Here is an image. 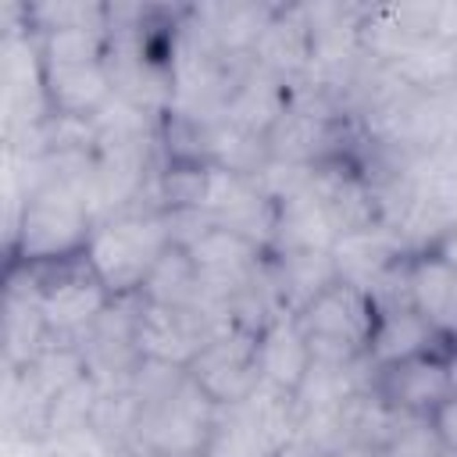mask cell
Here are the masks:
<instances>
[{"label": "cell", "instance_id": "6da1fadb", "mask_svg": "<svg viewBox=\"0 0 457 457\" xmlns=\"http://www.w3.org/2000/svg\"><path fill=\"white\" fill-rule=\"evenodd\" d=\"M175 246L168 211H121L96 221L82 261L111 296H139L157 261Z\"/></svg>", "mask_w": 457, "mask_h": 457}, {"label": "cell", "instance_id": "7a4b0ae2", "mask_svg": "<svg viewBox=\"0 0 457 457\" xmlns=\"http://www.w3.org/2000/svg\"><path fill=\"white\" fill-rule=\"evenodd\" d=\"M93 214L68 179L50 175L46 182L25 196L18 228H14V250L21 264H64L68 257H79L89 243Z\"/></svg>", "mask_w": 457, "mask_h": 457}, {"label": "cell", "instance_id": "3957f363", "mask_svg": "<svg viewBox=\"0 0 457 457\" xmlns=\"http://www.w3.org/2000/svg\"><path fill=\"white\" fill-rule=\"evenodd\" d=\"M218 403L186 375L168 396L143 407L136 428V450L157 457H204L218 425Z\"/></svg>", "mask_w": 457, "mask_h": 457}, {"label": "cell", "instance_id": "277c9868", "mask_svg": "<svg viewBox=\"0 0 457 457\" xmlns=\"http://www.w3.org/2000/svg\"><path fill=\"white\" fill-rule=\"evenodd\" d=\"M193 264H196V275H200V286H204V296L200 300H218V303H228L246 293L250 286H257L268 271V246L239 236V232H228V228H204L193 243H186Z\"/></svg>", "mask_w": 457, "mask_h": 457}, {"label": "cell", "instance_id": "5b68a950", "mask_svg": "<svg viewBox=\"0 0 457 457\" xmlns=\"http://www.w3.org/2000/svg\"><path fill=\"white\" fill-rule=\"evenodd\" d=\"M189 375H193V382L218 407L243 403L261 386V371H257V332H250V328H228V332L214 336L200 350V357L189 364Z\"/></svg>", "mask_w": 457, "mask_h": 457}, {"label": "cell", "instance_id": "8992f818", "mask_svg": "<svg viewBox=\"0 0 457 457\" xmlns=\"http://www.w3.org/2000/svg\"><path fill=\"white\" fill-rule=\"evenodd\" d=\"M36 289H39L43 321H46L50 336L61 343H79L114 300L104 289V282L89 271L86 261L79 268H57V275Z\"/></svg>", "mask_w": 457, "mask_h": 457}, {"label": "cell", "instance_id": "52a82bcc", "mask_svg": "<svg viewBox=\"0 0 457 457\" xmlns=\"http://www.w3.org/2000/svg\"><path fill=\"white\" fill-rule=\"evenodd\" d=\"M214 339L211 321L196 307H164V303H139L136 318V350L146 361H164L189 368L200 350Z\"/></svg>", "mask_w": 457, "mask_h": 457}, {"label": "cell", "instance_id": "ba28073f", "mask_svg": "<svg viewBox=\"0 0 457 457\" xmlns=\"http://www.w3.org/2000/svg\"><path fill=\"white\" fill-rule=\"evenodd\" d=\"M375 303L364 289L357 286H346V282H336L328 286L318 300H311L296 321L303 328L307 339H336L350 350H361L368 353V339H371V328H375Z\"/></svg>", "mask_w": 457, "mask_h": 457}, {"label": "cell", "instance_id": "9c48e42d", "mask_svg": "<svg viewBox=\"0 0 457 457\" xmlns=\"http://www.w3.org/2000/svg\"><path fill=\"white\" fill-rule=\"evenodd\" d=\"M375 393L414 418H432L450 396H453V382H450V357L443 353H421L389 368H378V382Z\"/></svg>", "mask_w": 457, "mask_h": 457}, {"label": "cell", "instance_id": "30bf717a", "mask_svg": "<svg viewBox=\"0 0 457 457\" xmlns=\"http://www.w3.org/2000/svg\"><path fill=\"white\" fill-rule=\"evenodd\" d=\"M400 257H407L400 236L393 225L378 221L371 228H361V232H343L332 246V264H336V275L339 282L346 286H357V289H371L375 278L393 268Z\"/></svg>", "mask_w": 457, "mask_h": 457}, {"label": "cell", "instance_id": "8fae6325", "mask_svg": "<svg viewBox=\"0 0 457 457\" xmlns=\"http://www.w3.org/2000/svg\"><path fill=\"white\" fill-rule=\"evenodd\" d=\"M311 368V346L307 336L296 321V314H275L271 321L261 325L257 332V371L261 382L282 389V393H296V386L303 382Z\"/></svg>", "mask_w": 457, "mask_h": 457}, {"label": "cell", "instance_id": "7c38bea8", "mask_svg": "<svg viewBox=\"0 0 457 457\" xmlns=\"http://www.w3.org/2000/svg\"><path fill=\"white\" fill-rule=\"evenodd\" d=\"M439 343H443V332L414 307L378 311L371 339H368V357L378 368H389V364H400L421 353H439Z\"/></svg>", "mask_w": 457, "mask_h": 457}, {"label": "cell", "instance_id": "4fadbf2b", "mask_svg": "<svg viewBox=\"0 0 457 457\" xmlns=\"http://www.w3.org/2000/svg\"><path fill=\"white\" fill-rule=\"evenodd\" d=\"M253 68L275 75V79H293L311 68V25L300 7H278L275 18L268 21L264 36L250 50Z\"/></svg>", "mask_w": 457, "mask_h": 457}, {"label": "cell", "instance_id": "5bb4252c", "mask_svg": "<svg viewBox=\"0 0 457 457\" xmlns=\"http://www.w3.org/2000/svg\"><path fill=\"white\" fill-rule=\"evenodd\" d=\"M386 71L403 89H411V93H439V89H446V86L457 82L453 50H450V43H443L436 36L403 39L386 57Z\"/></svg>", "mask_w": 457, "mask_h": 457}, {"label": "cell", "instance_id": "9a60e30c", "mask_svg": "<svg viewBox=\"0 0 457 457\" xmlns=\"http://www.w3.org/2000/svg\"><path fill=\"white\" fill-rule=\"evenodd\" d=\"M46 82V100L50 111L61 118H79L89 121L111 96V75L104 64H82V68H43Z\"/></svg>", "mask_w": 457, "mask_h": 457}, {"label": "cell", "instance_id": "2e32d148", "mask_svg": "<svg viewBox=\"0 0 457 457\" xmlns=\"http://www.w3.org/2000/svg\"><path fill=\"white\" fill-rule=\"evenodd\" d=\"M289 89L282 79L261 71V68H250L243 79L232 82V93H228V104H225V118L253 136H268V129L282 118V111L289 107Z\"/></svg>", "mask_w": 457, "mask_h": 457}, {"label": "cell", "instance_id": "e0dca14e", "mask_svg": "<svg viewBox=\"0 0 457 457\" xmlns=\"http://www.w3.org/2000/svg\"><path fill=\"white\" fill-rule=\"evenodd\" d=\"M336 239L339 232L318 196H296L278 204L275 236H271L275 253H332Z\"/></svg>", "mask_w": 457, "mask_h": 457}, {"label": "cell", "instance_id": "ac0fdd59", "mask_svg": "<svg viewBox=\"0 0 457 457\" xmlns=\"http://www.w3.org/2000/svg\"><path fill=\"white\" fill-rule=\"evenodd\" d=\"M336 264L332 253H275L271 261V286L278 311L300 314L311 300H318L328 286H336Z\"/></svg>", "mask_w": 457, "mask_h": 457}, {"label": "cell", "instance_id": "d6986e66", "mask_svg": "<svg viewBox=\"0 0 457 457\" xmlns=\"http://www.w3.org/2000/svg\"><path fill=\"white\" fill-rule=\"evenodd\" d=\"M325 143H328V118L314 111V104H303L296 96L264 136V146L271 157L303 161V164H321Z\"/></svg>", "mask_w": 457, "mask_h": 457}, {"label": "cell", "instance_id": "ffe728a7", "mask_svg": "<svg viewBox=\"0 0 457 457\" xmlns=\"http://www.w3.org/2000/svg\"><path fill=\"white\" fill-rule=\"evenodd\" d=\"M50 328L39 311V289H18L7 282V300H4V353L7 368H29L43 346L50 343Z\"/></svg>", "mask_w": 457, "mask_h": 457}, {"label": "cell", "instance_id": "44dd1931", "mask_svg": "<svg viewBox=\"0 0 457 457\" xmlns=\"http://www.w3.org/2000/svg\"><path fill=\"white\" fill-rule=\"evenodd\" d=\"M275 11L278 7H264V4H214V7H200L196 18L221 57H228V54L250 57V50L264 36Z\"/></svg>", "mask_w": 457, "mask_h": 457}, {"label": "cell", "instance_id": "7402d4cb", "mask_svg": "<svg viewBox=\"0 0 457 457\" xmlns=\"http://www.w3.org/2000/svg\"><path fill=\"white\" fill-rule=\"evenodd\" d=\"M200 157H204V164L253 179L257 168L268 161V146H264V136H253V132L232 125L228 118H218L200 129Z\"/></svg>", "mask_w": 457, "mask_h": 457}, {"label": "cell", "instance_id": "603a6c76", "mask_svg": "<svg viewBox=\"0 0 457 457\" xmlns=\"http://www.w3.org/2000/svg\"><path fill=\"white\" fill-rule=\"evenodd\" d=\"M139 296L146 303H164V307H196L200 296H204V286H200V275H196V264H193L189 250L175 243L157 261V268L143 282Z\"/></svg>", "mask_w": 457, "mask_h": 457}, {"label": "cell", "instance_id": "cb8c5ba5", "mask_svg": "<svg viewBox=\"0 0 457 457\" xmlns=\"http://www.w3.org/2000/svg\"><path fill=\"white\" fill-rule=\"evenodd\" d=\"M457 293V271L436 257V253H418L411 261V303L418 314H425L439 332L446 321V311Z\"/></svg>", "mask_w": 457, "mask_h": 457}, {"label": "cell", "instance_id": "d4e9b609", "mask_svg": "<svg viewBox=\"0 0 457 457\" xmlns=\"http://www.w3.org/2000/svg\"><path fill=\"white\" fill-rule=\"evenodd\" d=\"M111 46V29H57L36 36L43 68H82L104 64Z\"/></svg>", "mask_w": 457, "mask_h": 457}, {"label": "cell", "instance_id": "484cf974", "mask_svg": "<svg viewBox=\"0 0 457 457\" xmlns=\"http://www.w3.org/2000/svg\"><path fill=\"white\" fill-rule=\"evenodd\" d=\"M204 457H275V450L268 446L261 428L250 421V414L239 403H232L218 411V425L211 432Z\"/></svg>", "mask_w": 457, "mask_h": 457}, {"label": "cell", "instance_id": "4316f807", "mask_svg": "<svg viewBox=\"0 0 457 457\" xmlns=\"http://www.w3.org/2000/svg\"><path fill=\"white\" fill-rule=\"evenodd\" d=\"M25 18L36 29V36L57 32V29H111V7L82 4V0H46V4L25 7Z\"/></svg>", "mask_w": 457, "mask_h": 457}, {"label": "cell", "instance_id": "83f0119b", "mask_svg": "<svg viewBox=\"0 0 457 457\" xmlns=\"http://www.w3.org/2000/svg\"><path fill=\"white\" fill-rule=\"evenodd\" d=\"M318 168L321 164H303V161H282V157H271L257 168L253 182L257 189L278 207L286 200H296V196H311L314 193V182H318Z\"/></svg>", "mask_w": 457, "mask_h": 457}, {"label": "cell", "instance_id": "f1b7e54d", "mask_svg": "<svg viewBox=\"0 0 457 457\" xmlns=\"http://www.w3.org/2000/svg\"><path fill=\"white\" fill-rule=\"evenodd\" d=\"M428 421H432V428L439 432L443 446H446V450H457V393H453V396H450Z\"/></svg>", "mask_w": 457, "mask_h": 457}, {"label": "cell", "instance_id": "f546056e", "mask_svg": "<svg viewBox=\"0 0 457 457\" xmlns=\"http://www.w3.org/2000/svg\"><path fill=\"white\" fill-rule=\"evenodd\" d=\"M328 457H382V450L371 446V443H361V439H346V443L336 446Z\"/></svg>", "mask_w": 457, "mask_h": 457}, {"label": "cell", "instance_id": "4dcf8cb0", "mask_svg": "<svg viewBox=\"0 0 457 457\" xmlns=\"http://www.w3.org/2000/svg\"><path fill=\"white\" fill-rule=\"evenodd\" d=\"M428 253L443 257V261H446V264L457 271V225H453V228H450V232H446V236H443V239H439V243H436Z\"/></svg>", "mask_w": 457, "mask_h": 457}, {"label": "cell", "instance_id": "1f68e13d", "mask_svg": "<svg viewBox=\"0 0 457 457\" xmlns=\"http://www.w3.org/2000/svg\"><path fill=\"white\" fill-rule=\"evenodd\" d=\"M443 339L457 343V293H453V303H450V311H446V321H443Z\"/></svg>", "mask_w": 457, "mask_h": 457}, {"label": "cell", "instance_id": "d6a6232c", "mask_svg": "<svg viewBox=\"0 0 457 457\" xmlns=\"http://www.w3.org/2000/svg\"><path fill=\"white\" fill-rule=\"evenodd\" d=\"M450 382H453V393H457V353L450 357Z\"/></svg>", "mask_w": 457, "mask_h": 457}, {"label": "cell", "instance_id": "836d02e7", "mask_svg": "<svg viewBox=\"0 0 457 457\" xmlns=\"http://www.w3.org/2000/svg\"><path fill=\"white\" fill-rule=\"evenodd\" d=\"M450 50H453V64H457V39H453V43H450Z\"/></svg>", "mask_w": 457, "mask_h": 457}]
</instances>
